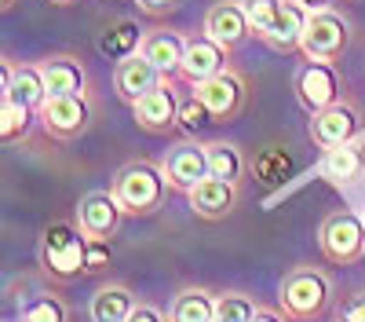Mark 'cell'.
<instances>
[{"label": "cell", "mask_w": 365, "mask_h": 322, "mask_svg": "<svg viewBox=\"0 0 365 322\" xmlns=\"http://www.w3.org/2000/svg\"><path fill=\"white\" fill-rule=\"evenodd\" d=\"M135 293L125 282H103L88 301V315L91 322H128L135 311Z\"/></svg>", "instance_id": "ffe728a7"}, {"label": "cell", "mask_w": 365, "mask_h": 322, "mask_svg": "<svg viewBox=\"0 0 365 322\" xmlns=\"http://www.w3.org/2000/svg\"><path fill=\"white\" fill-rule=\"evenodd\" d=\"M361 172H365V161L358 151V139L336 146V151H325V158H322V176L329 183H354Z\"/></svg>", "instance_id": "cb8c5ba5"}, {"label": "cell", "mask_w": 365, "mask_h": 322, "mask_svg": "<svg viewBox=\"0 0 365 322\" xmlns=\"http://www.w3.org/2000/svg\"><path fill=\"white\" fill-rule=\"evenodd\" d=\"M227 48L220 41H212L208 34L205 37H190L187 41V51H182V66H179V77L190 81V84H201L208 77H216L220 70H227Z\"/></svg>", "instance_id": "e0dca14e"}, {"label": "cell", "mask_w": 365, "mask_h": 322, "mask_svg": "<svg viewBox=\"0 0 365 322\" xmlns=\"http://www.w3.org/2000/svg\"><path fill=\"white\" fill-rule=\"evenodd\" d=\"M168 322H216V293L205 286H182L168 304Z\"/></svg>", "instance_id": "7402d4cb"}, {"label": "cell", "mask_w": 365, "mask_h": 322, "mask_svg": "<svg viewBox=\"0 0 365 322\" xmlns=\"http://www.w3.org/2000/svg\"><path fill=\"white\" fill-rule=\"evenodd\" d=\"M66 318H70V308L63 304V297H55V293L29 297L22 304V315H19V322H66Z\"/></svg>", "instance_id": "f1b7e54d"}, {"label": "cell", "mask_w": 365, "mask_h": 322, "mask_svg": "<svg viewBox=\"0 0 365 322\" xmlns=\"http://www.w3.org/2000/svg\"><path fill=\"white\" fill-rule=\"evenodd\" d=\"M161 81H165V74L150 63L143 51L120 59V63L113 66V92H117V99H125L128 106H135L146 92H154Z\"/></svg>", "instance_id": "4fadbf2b"}, {"label": "cell", "mask_w": 365, "mask_h": 322, "mask_svg": "<svg viewBox=\"0 0 365 322\" xmlns=\"http://www.w3.org/2000/svg\"><path fill=\"white\" fill-rule=\"evenodd\" d=\"M128 322H168V315H161V308H154V304H135Z\"/></svg>", "instance_id": "e575fe53"}, {"label": "cell", "mask_w": 365, "mask_h": 322, "mask_svg": "<svg viewBox=\"0 0 365 322\" xmlns=\"http://www.w3.org/2000/svg\"><path fill=\"white\" fill-rule=\"evenodd\" d=\"M252 322H289V318L282 315V308H278V311H274V308H259Z\"/></svg>", "instance_id": "d590c367"}, {"label": "cell", "mask_w": 365, "mask_h": 322, "mask_svg": "<svg viewBox=\"0 0 365 322\" xmlns=\"http://www.w3.org/2000/svg\"><path fill=\"white\" fill-rule=\"evenodd\" d=\"M318 249L329 263H340V268L358 263L365 256V220L347 209L329 213L318 227Z\"/></svg>", "instance_id": "277c9868"}, {"label": "cell", "mask_w": 365, "mask_h": 322, "mask_svg": "<svg viewBox=\"0 0 365 322\" xmlns=\"http://www.w3.org/2000/svg\"><path fill=\"white\" fill-rule=\"evenodd\" d=\"M241 4H245V15H249L252 34L259 37L263 29L270 26V19H274V11H278V4H282V0H241Z\"/></svg>", "instance_id": "4dcf8cb0"}, {"label": "cell", "mask_w": 365, "mask_h": 322, "mask_svg": "<svg viewBox=\"0 0 365 322\" xmlns=\"http://www.w3.org/2000/svg\"><path fill=\"white\" fill-rule=\"evenodd\" d=\"M194 96L208 106L216 125H230V121L241 117V110L249 106V77L241 70H234V66H227L216 77L194 84Z\"/></svg>", "instance_id": "5b68a950"}, {"label": "cell", "mask_w": 365, "mask_h": 322, "mask_svg": "<svg viewBox=\"0 0 365 322\" xmlns=\"http://www.w3.org/2000/svg\"><path fill=\"white\" fill-rule=\"evenodd\" d=\"M91 117H96V106H91L88 92H81V96H48L44 106L37 110V121H41L44 136L63 139V143L84 136Z\"/></svg>", "instance_id": "ba28073f"}, {"label": "cell", "mask_w": 365, "mask_h": 322, "mask_svg": "<svg viewBox=\"0 0 365 322\" xmlns=\"http://www.w3.org/2000/svg\"><path fill=\"white\" fill-rule=\"evenodd\" d=\"M179 99H175V88L172 81L165 77L154 92H146L135 106H132V117H135V129L150 132V136H168L179 129Z\"/></svg>", "instance_id": "8fae6325"}, {"label": "cell", "mask_w": 365, "mask_h": 322, "mask_svg": "<svg viewBox=\"0 0 365 322\" xmlns=\"http://www.w3.org/2000/svg\"><path fill=\"white\" fill-rule=\"evenodd\" d=\"M205 34L212 41H220L227 51L241 48V44L252 37L245 4H241V0H220V4H212L208 15H205Z\"/></svg>", "instance_id": "9a60e30c"}, {"label": "cell", "mask_w": 365, "mask_h": 322, "mask_svg": "<svg viewBox=\"0 0 365 322\" xmlns=\"http://www.w3.org/2000/svg\"><path fill=\"white\" fill-rule=\"evenodd\" d=\"M336 297V286L325 268L314 263H296L285 271L282 289H278V308L289 322H318Z\"/></svg>", "instance_id": "6da1fadb"}, {"label": "cell", "mask_w": 365, "mask_h": 322, "mask_svg": "<svg viewBox=\"0 0 365 322\" xmlns=\"http://www.w3.org/2000/svg\"><path fill=\"white\" fill-rule=\"evenodd\" d=\"M292 88H296L299 106L307 114H318V110L332 106L336 99H344L340 77H336V70H332V63H314V59H307V63L296 70Z\"/></svg>", "instance_id": "9c48e42d"}, {"label": "cell", "mask_w": 365, "mask_h": 322, "mask_svg": "<svg viewBox=\"0 0 365 322\" xmlns=\"http://www.w3.org/2000/svg\"><path fill=\"white\" fill-rule=\"evenodd\" d=\"M110 260H113V249H110V242L88 238V260H84L88 275H103V271H110Z\"/></svg>", "instance_id": "1f68e13d"}, {"label": "cell", "mask_w": 365, "mask_h": 322, "mask_svg": "<svg viewBox=\"0 0 365 322\" xmlns=\"http://www.w3.org/2000/svg\"><path fill=\"white\" fill-rule=\"evenodd\" d=\"M37 121V110L26 106L19 99H0V136H4V143H19L26 139L29 125Z\"/></svg>", "instance_id": "484cf974"}, {"label": "cell", "mask_w": 365, "mask_h": 322, "mask_svg": "<svg viewBox=\"0 0 365 322\" xmlns=\"http://www.w3.org/2000/svg\"><path fill=\"white\" fill-rule=\"evenodd\" d=\"M110 191L117 194L125 216H154L165 205V194L172 187L165 180L161 165H154V161H128L125 168L113 176Z\"/></svg>", "instance_id": "3957f363"}, {"label": "cell", "mask_w": 365, "mask_h": 322, "mask_svg": "<svg viewBox=\"0 0 365 322\" xmlns=\"http://www.w3.org/2000/svg\"><path fill=\"white\" fill-rule=\"evenodd\" d=\"M361 121H365L361 106H358L351 96H344V99H336L332 106L311 114V129H307V132H311V143L318 146V151H336V146L358 139Z\"/></svg>", "instance_id": "52a82bcc"}, {"label": "cell", "mask_w": 365, "mask_h": 322, "mask_svg": "<svg viewBox=\"0 0 365 322\" xmlns=\"http://www.w3.org/2000/svg\"><path fill=\"white\" fill-rule=\"evenodd\" d=\"M0 99H19L26 106L41 110L44 99H48V84H44L41 66H11V63H4V70H0Z\"/></svg>", "instance_id": "d6986e66"}, {"label": "cell", "mask_w": 365, "mask_h": 322, "mask_svg": "<svg viewBox=\"0 0 365 322\" xmlns=\"http://www.w3.org/2000/svg\"><path fill=\"white\" fill-rule=\"evenodd\" d=\"M120 220H125V209L113 191H91L77 201V227L84 231V238L110 242L120 231Z\"/></svg>", "instance_id": "30bf717a"}, {"label": "cell", "mask_w": 365, "mask_h": 322, "mask_svg": "<svg viewBox=\"0 0 365 322\" xmlns=\"http://www.w3.org/2000/svg\"><path fill=\"white\" fill-rule=\"evenodd\" d=\"M205 125H216V121H212L208 106H205L197 96H190L187 103L179 106V129L187 132V136H197V129H205Z\"/></svg>", "instance_id": "f546056e"}, {"label": "cell", "mask_w": 365, "mask_h": 322, "mask_svg": "<svg viewBox=\"0 0 365 322\" xmlns=\"http://www.w3.org/2000/svg\"><path fill=\"white\" fill-rule=\"evenodd\" d=\"M307 19H311V8L303 0H282L278 11H274L270 26L259 34L263 44H270L274 51H296L299 41H303V29H307Z\"/></svg>", "instance_id": "2e32d148"}, {"label": "cell", "mask_w": 365, "mask_h": 322, "mask_svg": "<svg viewBox=\"0 0 365 322\" xmlns=\"http://www.w3.org/2000/svg\"><path fill=\"white\" fill-rule=\"evenodd\" d=\"M351 4H365V0H351Z\"/></svg>", "instance_id": "ab89813d"}, {"label": "cell", "mask_w": 365, "mask_h": 322, "mask_svg": "<svg viewBox=\"0 0 365 322\" xmlns=\"http://www.w3.org/2000/svg\"><path fill=\"white\" fill-rule=\"evenodd\" d=\"M205 158H208V176L241 183V176H245V154H241L234 143H227V139H208V143H205Z\"/></svg>", "instance_id": "d4e9b609"}, {"label": "cell", "mask_w": 365, "mask_h": 322, "mask_svg": "<svg viewBox=\"0 0 365 322\" xmlns=\"http://www.w3.org/2000/svg\"><path fill=\"white\" fill-rule=\"evenodd\" d=\"M51 4H58V8H70V4H77V0H51Z\"/></svg>", "instance_id": "f35d334b"}, {"label": "cell", "mask_w": 365, "mask_h": 322, "mask_svg": "<svg viewBox=\"0 0 365 322\" xmlns=\"http://www.w3.org/2000/svg\"><path fill=\"white\" fill-rule=\"evenodd\" d=\"M15 4H19V0H0V8H4V11H11Z\"/></svg>", "instance_id": "74e56055"}, {"label": "cell", "mask_w": 365, "mask_h": 322, "mask_svg": "<svg viewBox=\"0 0 365 322\" xmlns=\"http://www.w3.org/2000/svg\"><path fill=\"white\" fill-rule=\"evenodd\" d=\"M41 271L51 282H73L81 275H88L84 260H88V238L77 223L55 220L44 227L41 234Z\"/></svg>", "instance_id": "7a4b0ae2"}, {"label": "cell", "mask_w": 365, "mask_h": 322, "mask_svg": "<svg viewBox=\"0 0 365 322\" xmlns=\"http://www.w3.org/2000/svg\"><path fill=\"white\" fill-rule=\"evenodd\" d=\"M41 74H44V84H48V96H81L88 92V70L77 55H48L41 59Z\"/></svg>", "instance_id": "ac0fdd59"}, {"label": "cell", "mask_w": 365, "mask_h": 322, "mask_svg": "<svg viewBox=\"0 0 365 322\" xmlns=\"http://www.w3.org/2000/svg\"><path fill=\"white\" fill-rule=\"evenodd\" d=\"M252 172H256V180L263 187H278L282 180H289L292 158L282 151V146H267V151H259V158L252 161Z\"/></svg>", "instance_id": "83f0119b"}, {"label": "cell", "mask_w": 365, "mask_h": 322, "mask_svg": "<svg viewBox=\"0 0 365 322\" xmlns=\"http://www.w3.org/2000/svg\"><path fill=\"white\" fill-rule=\"evenodd\" d=\"M311 11H322V8H332V0H303Z\"/></svg>", "instance_id": "8d00e7d4"}, {"label": "cell", "mask_w": 365, "mask_h": 322, "mask_svg": "<svg viewBox=\"0 0 365 322\" xmlns=\"http://www.w3.org/2000/svg\"><path fill=\"white\" fill-rule=\"evenodd\" d=\"M150 63H154L165 77L179 74L182 66V51H187V41H182L179 34H172V29H146V37H143V48H139Z\"/></svg>", "instance_id": "44dd1931"}, {"label": "cell", "mask_w": 365, "mask_h": 322, "mask_svg": "<svg viewBox=\"0 0 365 322\" xmlns=\"http://www.w3.org/2000/svg\"><path fill=\"white\" fill-rule=\"evenodd\" d=\"M187 201H190V213L197 220H227L237 213L241 205V183H230V180H216V176H205L201 183H194L187 191Z\"/></svg>", "instance_id": "7c38bea8"}, {"label": "cell", "mask_w": 365, "mask_h": 322, "mask_svg": "<svg viewBox=\"0 0 365 322\" xmlns=\"http://www.w3.org/2000/svg\"><path fill=\"white\" fill-rule=\"evenodd\" d=\"M259 311L252 293H241V289H223L216 293V322H252Z\"/></svg>", "instance_id": "4316f807"}, {"label": "cell", "mask_w": 365, "mask_h": 322, "mask_svg": "<svg viewBox=\"0 0 365 322\" xmlns=\"http://www.w3.org/2000/svg\"><path fill=\"white\" fill-rule=\"evenodd\" d=\"M139 4V11L143 15H150V19H165V15H175L187 0H135Z\"/></svg>", "instance_id": "d6a6232c"}, {"label": "cell", "mask_w": 365, "mask_h": 322, "mask_svg": "<svg viewBox=\"0 0 365 322\" xmlns=\"http://www.w3.org/2000/svg\"><path fill=\"white\" fill-rule=\"evenodd\" d=\"M340 322H365V289H358L354 297H347V301H344Z\"/></svg>", "instance_id": "836d02e7"}, {"label": "cell", "mask_w": 365, "mask_h": 322, "mask_svg": "<svg viewBox=\"0 0 365 322\" xmlns=\"http://www.w3.org/2000/svg\"><path fill=\"white\" fill-rule=\"evenodd\" d=\"M143 37H146V29H139L132 19H117L99 34V51L113 59V63H120V59H128L143 48Z\"/></svg>", "instance_id": "603a6c76"}, {"label": "cell", "mask_w": 365, "mask_h": 322, "mask_svg": "<svg viewBox=\"0 0 365 322\" xmlns=\"http://www.w3.org/2000/svg\"><path fill=\"white\" fill-rule=\"evenodd\" d=\"M161 172L172 191H182L187 194L194 183H201L208 176V158H205V143H175L172 151L165 154L161 161Z\"/></svg>", "instance_id": "5bb4252c"}, {"label": "cell", "mask_w": 365, "mask_h": 322, "mask_svg": "<svg viewBox=\"0 0 365 322\" xmlns=\"http://www.w3.org/2000/svg\"><path fill=\"white\" fill-rule=\"evenodd\" d=\"M347 44H351V26L340 11H332V8L311 11L307 29H303V41H299L303 55L314 59V63H336L347 51Z\"/></svg>", "instance_id": "8992f818"}]
</instances>
